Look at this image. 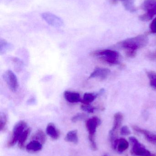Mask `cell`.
<instances>
[{
    "instance_id": "cell-1",
    "label": "cell",
    "mask_w": 156,
    "mask_h": 156,
    "mask_svg": "<svg viewBox=\"0 0 156 156\" xmlns=\"http://www.w3.org/2000/svg\"><path fill=\"white\" fill-rule=\"evenodd\" d=\"M149 39L145 35H140L135 37L127 38L118 43L120 47L126 50H136L146 46Z\"/></svg>"
},
{
    "instance_id": "cell-2",
    "label": "cell",
    "mask_w": 156,
    "mask_h": 156,
    "mask_svg": "<svg viewBox=\"0 0 156 156\" xmlns=\"http://www.w3.org/2000/svg\"><path fill=\"white\" fill-rule=\"evenodd\" d=\"M92 55L98 57L110 65L119 64V54L117 51L111 49L97 50L92 53Z\"/></svg>"
},
{
    "instance_id": "cell-3",
    "label": "cell",
    "mask_w": 156,
    "mask_h": 156,
    "mask_svg": "<svg viewBox=\"0 0 156 156\" xmlns=\"http://www.w3.org/2000/svg\"><path fill=\"white\" fill-rule=\"evenodd\" d=\"M101 124V121L100 119L97 116H93L89 118L86 122V127L89 133V140L91 148L93 150H96L97 149L94 136L97 127L100 125Z\"/></svg>"
},
{
    "instance_id": "cell-4",
    "label": "cell",
    "mask_w": 156,
    "mask_h": 156,
    "mask_svg": "<svg viewBox=\"0 0 156 156\" xmlns=\"http://www.w3.org/2000/svg\"><path fill=\"white\" fill-rule=\"evenodd\" d=\"M129 141L132 145L131 154L135 156H156L146 148L145 147L138 141L134 136L129 137Z\"/></svg>"
},
{
    "instance_id": "cell-5",
    "label": "cell",
    "mask_w": 156,
    "mask_h": 156,
    "mask_svg": "<svg viewBox=\"0 0 156 156\" xmlns=\"http://www.w3.org/2000/svg\"><path fill=\"white\" fill-rule=\"evenodd\" d=\"M143 10L147 13L140 16V20L143 22H147L152 20L156 14V0H145L142 5Z\"/></svg>"
},
{
    "instance_id": "cell-6",
    "label": "cell",
    "mask_w": 156,
    "mask_h": 156,
    "mask_svg": "<svg viewBox=\"0 0 156 156\" xmlns=\"http://www.w3.org/2000/svg\"><path fill=\"white\" fill-rule=\"evenodd\" d=\"M27 125L26 122L24 121H20L15 125L13 129V133L10 141L8 142L9 147L13 146L18 141L21 135L26 130Z\"/></svg>"
},
{
    "instance_id": "cell-7",
    "label": "cell",
    "mask_w": 156,
    "mask_h": 156,
    "mask_svg": "<svg viewBox=\"0 0 156 156\" xmlns=\"http://www.w3.org/2000/svg\"><path fill=\"white\" fill-rule=\"evenodd\" d=\"M123 115L121 112L115 114L114 118L113 126L109 133L110 141H114L118 138V131L122 126Z\"/></svg>"
},
{
    "instance_id": "cell-8",
    "label": "cell",
    "mask_w": 156,
    "mask_h": 156,
    "mask_svg": "<svg viewBox=\"0 0 156 156\" xmlns=\"http://www.w3.org/2000/svg\"><path fill=\"white\" fill-rule=\"evenodd\" d=\"M4 80L13 92H15L18 87V80L15 74L11 70H6L3 75Z\"/></svg>"
},
{
    "instance_id": "cell-9",
    "label": "cell",
    "mask_w": 156,
    "mask_h": 156,
    "mask_svg": "<svg viewBox=\"0 0 156 156\" xmlns=\"http://www.w3.org/2000/svg\"><path fill=\"white\" fill-rule=\"evenodd\" d=\"M41 16L48 24L54 27H61L64 25V22L62 19L54 14L50 12L43 13Z\"/></svg>"
},
{
    "instance_id": "cell-10",
    "label": "cell",
    "mask_w": 156,
    "mask_h": 156,
    "mask_svg": "<svg viewBox=\"0 0 156 156\" xmlns=\"http://www.w3.org/2000/svg\"><path fill=\"white\" fill-rule=\"evenodd\" d=\"M111 145L114 150H116L119 154H122L128 149L129 144L125 138H118L111 143Z\"/></svg>"
},
{
    "instance_id": "cell-11",
    "label": "cell",
    "mask_w": 156,
    "mask_h": 156,
    "mask_svg": "<svg viewBox=\"0 0 156 156\" xmlns=\"http://www.w3.org/2000/svg\"><path fill=\"white\" fill-rule=\"evenodd\" d=\"M132 128L136 133L142 134L144 136L146 139L152 144H156V133L150 132L146 129H143L136 126H132Z\"/></svg>"
},
{
    "instance_id": "cell-12",
    "label": "cell",
    "mask_w": 156,
    "mask_h": 156,
    "mask_svg": "<svg viewBox=\"0 0 156 156\" xmlns=\"http://www.w3.org/2000/svg\"><path fill=\"white\" fill-rule=\"evenodd\" d=\"M111 72V70L108 69L97 67L90 75L89 79L99 78L102 80H105L109 76Z\"/></svg>"
},
{
    "instance_id": "cell-13",
    "label": "cell",
    "mask_w": 156,
    "mask_h": 156,
    "mask_svg": "<svg viewBox=\"0 0 156 156\" xmlns=\"http://www.w3.org/2000/svg\"><path fill=\"white\" fill-rule=\"evenodd\" d=\"M64 96L66 101L71 103H77L81 102L80 95L78 92L65 91L64 93Z\"/></svg>"
},
{
    "instance_id": "cell-14",
    "label": "cell",
    "mask_w": 156,
    "mask_h": 156,
    "mask_svg": "<svg viewBox=\"0 0 156 156\" xmlns=\"http://www.w3.org/2000/svg\"><path fill=\"white\" fill-rule=\"evenodd\" d=\"M104 92V90H101L97 93H86L83 95V98L82 99L81 102L83 104H90L97 98L99 95H101Z\"/></svg>"
},
{
    "instance_id": "cell-15",
    "label": "cell",
    "mask_w": 156,
    "mask_h": 156,
    "mask_svg": "<svg viewBox=\"0 0 156 156\" xmlns=\"http://www.w3.org/2000/svg\"><path fill=\"white\" fill-rule=\"evenodd\" d=\"M46 133L52 139H57L59 137V133L56 126L52 123L49 124L46 127Z\"/></svg>"
},
{
    "instance_id": "cell-16",
    "label": "cell",
    "mask_w": 156,
    "mask_h": 156,
    "mask_svg": "<svg viewBox=\"0 0 156 156\" xmlns=\"http://www.w3.org/2000/svg\"><path fill=\"white\" fill-rule=\"evenodd\" d=\"M42 144L38 141L32 140L26 146V149L28 152H37L40 151L42 148Z\"/></svg>"
},
{
    "instance_id": "cell-17",
    "label": "cell",
    "mask_w": 156,
    "mask_h": 156,
    "mask_svg": "<svg viewBox=\"0 0 156 156\" xmlns=\"http://www.w3.org/2000/svg\"><path fill=\"white\" fill-rule=\"evenodd\" d=\"M65 140L67 142L77 144L78 141V132L77 130H73L68 132L65 137Z\"/></svg>"
},
{
    "instance_id": "cell-18",
    "label": "cell",
    "mask_w": 156,
    "mask_h": 156,
    "mask_svg": "<svg viewBox=\"0 0 156 156\" xmlns=\"http://www.w3.org/2000/svg\"><path fill=\"white\" fill-rule=\"evenodd\" d=\"M13 48V45L10 43L5 39L1 38L0 40V53L1 54H4L6 51L11 50Z\"/></svg>"
},
{
    "instance_id": "cell-19",
    "label": "cell",
    "mask_w": 156,
    "mask_h": 156,
    "mask_svg": "<svg viewBox=\"0 0 156 156\" xmlns=\"http://www.w3.org/2000/svg\"><path fill=\"white\" fill-rule=\"evenodd\" d=\"M32 140L38 141L43 144L46 141V136L42 130H38L33 135Z\"/></svg>"
},
{
    "instance_id": "cell-20",
    "label": "cell",
    "mask_w": 156,
    "mask_h": 156,
    "mask_svg": "<svg viewBox=\"0 0 156 156\" xmlns=\"http://www.w3.org/2000/svg\"><path fill=\"white\" fill-rule=\"evenodd\" d=\"M30 129L29 128H27L26 130L24 131L23 133L19 140H18V145L20 148H23L25 142L26 141L27 138L30 133Z\"/></svg>"
},
{
    "instance_id": "cell-21",
    "label": "cell",
    "mask_w": 156,
    "mask_h": 156,
    "mask_svg": "<svg viewBox=\"0 0 156 156\" xmlns=\"http://www.w3.org/2000/svg\"><path fill=\"white\" fill-rule=\"evenodd\" d=\"M123 3L124 6L128 11L133 12L136 10V8L134 5V0H125Z\"/></svg>"
},
{
    "instance_id": "cell-22",
    "label": "cell",
    "mask_w": 156,
    "mask_h": 156,
    "mask_svg": "<svg viewBox=\"0 0 156 156\" xmlns=\"http://www.w3.org/2000/svg\"><path fill=\"white\" fill-rule=\"evenodd\" d=\"M147 74L150 80V85L156 89V73L153 71H149L147 72Z\"/></svg>"
},
{
    "instance_id": "cell-23",
    "label": "cell",
    "mask_w": 156,
    "mask_h": 156,
    "mask_svg": "<svg viewBox=\"0 0 156 156\" xmlns=\"http://www.w3.org/2000/svg\"><path fill=\"white\" fill-rule=\"evenodd\" d=\"M87 116L88 115L86 114L79 113L72 117V118H71V121L72 122H77L78 121L85 120L87 118Z\"/></svg>"
},
{
    "instance_id": "cell-24",
    "label": "cell",
    "mask_w": 156,
    "mask_h": 156,
    "mask_svg": "<svg viewBox=\"0 0 156 156\" xmlns=\"http://www.w3.org/2000/svg\"><path fill=\"white\" fill-rule=\"evenodd\" d=\"M7 123V117L4 113H0V130L2 131L4 129Z\"/></svg>"
},
{
    "instance_id": "cell-25",
    "label": "cell",
    "mask_w": 156,
    "mask_h": 156,
    "mask_svg": "<svg viewBox=\"0 0 156 156\" xmlns=\"http://www.w3.org/2000/svg\"><path fill=\"white\" fill-rule=\"evenodd\" d=\"M82 110L88 113H92L94 112L96 108L92 106L90 104H82L81 107Z\"/></svg>"
},
{
    "instance_id": "cell-26",
    "label": "cell",
    "mask_w": 156,
    "mask_h": 156,
    "mask_svg": "<svg viewBox=\"0 0 156 156\" xmlns=\"http://www.w3.org/2000/svg\"><path fill=\"white\" fill-rule=\"evenodd\" d=\"M120 133L122 135L128 136L131 134V132L129 127L126 126H122L120 130Z\"/></svg>"
},
{
    "instance_id": "cell-27",
    "label": "cell",
    "mask_w": 156,
    "mask_h": 156,
    "mask_svg": "<svg viewBox=\"0 0 156 156\" xmlns=\"http://www.w3.org/2000/svg\"><path fill=\"white\" fill-rule=\"evenodd\" d=\"M151 32L153 33H156V17L153 20L150 26Z\"/></svg>"
},
{
    "instance_id": "cell-28",
    "label": "cell",
    "mask_w": 156,
    "mask_h": 156,
    "mask_svg": "<svg viewBox=\"0 0 156 156\" xmlns=\"http://www.w3.org/2000/svg\"><path fill=\"white\" fill-rule=\"evenodd\" d=\"M126 55L128 57L134 58L136 55V51L133 50H126Z\"/></svg>"
},
{
    "instance_id": "cell-29",
    "label": "cell",
    "mask_w": 156,
    "mask_h": 156,
    "mask_svg": "<svg viewBox=\"0 0 156 156\" xmlns=\"http://www.w3.org/2000/svg\"><path fill=\"white\" fill-rule=\"evenodd\" d=\"M148 57L152 59H156V51L148 55Z\"/></svg>"
},
{
    "instance_id": "cell-30",
    "label": "cell",
    "mask_w": 156,
    "mask_h": 156,
    "mask_svg": "<svg viewBox=\"0 0 156 156\" xmlns=\"http://www.w3.org/2000/svg\"><path fill=\"white\" fill-rule=\"evenodd\" d=\"M114 1H122V2H124V1H125V0H114Z\"/></svg>"
}]
</instances>
